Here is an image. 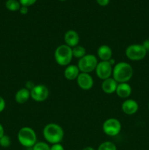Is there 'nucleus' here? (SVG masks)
<instances>
[{"instance_id": "nucleus-18", "label": "nucleus", "mask_w": 149, "mask_h": 150, "mask_svg": "<svg viewBox=\"0 0 149 150\" xmlns=\"http://www.w3.org/2000/svg\"><path fill=\"white\" fill-rule=\"evenodd\" d=\"M72 56L73 57L77 59H81L82 57L86 55V50L82 45H77V46L72 48Z\"/></svg>"}, {"instance_id": "nucleus-13", "label": "nucleus", "mask_w": 149, "mask_h": 150, "mask_svg": "<svg viewBox=\"0 0 149 150\" xmlns=\"http://www.w3.org/2000/svg\"><path fill=\"white\" fill-rule=\"evenodd\" d=\"M118 83L113 79V78H109L102 81L101 87H102V91L105 93L108 94H113L116 91L117 86H118Z\"/></svg>"}, {"instance_id": "nucleus-30", "label": "nucleus", "mask_w": 149, "mask_h": 150, "mask_svg": "<svg viewBox=\"0 0 149 150\" xmlns=\"http://www.w3.org/2000/svg\"><path fill=\"white\" fill-rule=\"evenodd\" d=\"M4 135V129L2 125L0 123V139Z\"/></svg>"}, {"instance_id": "nucleus-10", "label": "nucleus", "mask_w": 149, "mask_h": 150, "mask_svg": "<svg viewBox=\"0 0 149 150\" xmlns=\"http://www.w3.org/2000/svg\"><path fill=\"white\" fill-rule=\"evenodd\" d=\"M76 80L78 86L83 90H89L93 86V79L89 73H80Z\"/></svg>"}, {"instance_id": "nucleus-23", "label": "nucleus", "mask_w": 149, "mask_h": 150, "mask_svg": "<svg viewBox=\"0 0 149 150\" xmlns=\"http://www.w3.org/2000/svg\"><path fill=\"white\" fill-rule=\"evenodd\" d=\"M37 1V0H19V2H20V5L21 6H25V7H29V6L33 5L34 4H35V2Z\"/></svg>"}, {"instance_id": "nucleus-33", "label": "nucleus", "mask_w": 149, "mask_h": 150, "mask_svg": "<svg viewBox=\"0 0 149 150\" xmlns=\"http://www.w3.org/2000/svg\"><path fill=\"white\" fill-rule=\"evenodd\" d=\"M28 150H33V149H32V148H29V149Z\"/></svg>"}, {"instance_id": "nucleus-22", "label": "nucleus", "mask_w": 149, "mask_h": 150, "mask_svg": "<svg viewBox=\"0 0 149 150\" xmlns=\"http://www.w3.org/2000/svg\"><path fill=\"white\" fill-rule=\"evenodd\" d=\"M11 144V139L8 136L4 134L2 137L0 139V146L1 147L7 148Z\"/></svg>"}, {"instance_id": "nucleus-7", "label": "nucleus", "mask_w": 149, "mask_h": 150, "mask_svg": "<svg viewBox=\"0 0 149 150\" xmlns=\"http://www.w3.org/2000/svg\"><path fill=\"white\" fill-rule=\"evenodd\" d=\"M121 123L115 118H109L104 122L102 125V130L107 136H118L121 131Z\"/></svg>"}, {"instance_id": "nucleus-17", "label": "nucleus", "mask_w": 149, "mask_h": 150, "mask_svg": "<svg viewBox=\"0 0 149 150\" xmlns=\"http://www.w3.org/2000/svg\"><path fill=\"white\" fill-rule=\"evenodd\" d=\"M31 98L30 91L26 88H21L19 89L15 95V100L19 104H24Z\"/></svg>"}, {"instance_id": "nucleus-4", "label": "nucleus", "mask_w": 149, "mask_h": 150, "mask_svg": "<svg viewBox=\"0 0 149 150\" xmlns=\"http://www.w3.org/2000/svg\"><path fill=\"white\" fill-rule=\"evenodd\" d=\"M19 143L26 148H32L37 143V134L34 130L29 127H23L18 133Z\"/></svg>"}, {"instance_id": "nucleus-24", "label": "nucleus", "mask_w": 149, "mask_h": 150, "mask_svg": "<svg viewBox=\"0 0 149 150\" xmlns=\"http://www.w3.org/2000/svg\"><path fill=\"white\" fill-rule=\"evenodd\" d=\"M50 150H64V146L61 144V143L55 144H52Z\"/></svg>"}, {"instance_id": "nucleus-16", "label": "nucleus", "mask_w": 149, "mask_h": 150, "mask_svg": "<svg viewBox=\"0 0 149 150\" xmlns=\"http://www.w3.org/2000/svg\"><path fill=\"white\" fill-rule=\"evenodd\" d=\"M97 55L101 61H109L112 58V49L109 45H102L98 48Z\"/></svg>"}, {"instance_id": "nucleus-34", "label": "nucleus", "mask_w": 149, "mask_h": 150, "mask_svg": "<svg viewBox=\"0 0 149 150\" xmlns=\"http://www.w3.org/2000/svg\"><path fill=\"white\" fill-rule=\"evenodd\" d=\"M148 109H149V103H148Z\"/></svg>"}, {"instance_id": "nucleus-19", "label": "nucleus", "mask_w": 149, "mask_h": 150, "mask_svg": "<svg viewBox=\"0 0 149 150\" xmlns=\"http://www.w3.org/2000/svg\"><path fill=\"white\" fill-rule=\"evenodd\" d=\"M5 6L7 10L12 12L18 11V10H20V7H21L20 2L17 0H7Z\"/></svg>"}, {"instance_id": "nucleus-31", "label": "nucleus", "mask_w": 149, "mask_h": 150, "mask_svg": "<svg viewBox=\"0 0 149 150\" xmlns=\"http://www.w3.org/2000/svg\"><path fill=\"white\" fill-rule=\"evenodd\" d=\"M108 62H109V63H110V64L112 66L114 65V64H115V60L113 58H111L110 59Z\"/></svg>"}, {"instance_id": "nucleus-9", "label": "nucleus", "mask_w": 149, "mask_h": 150, "mask_svg": "<svg viewBox=\"0 0 149 150\" xmlns=\"http://www.w3.org/2000/svg\"><path fill=\"white\" fill-rule=\"evenodd\" d=\"M96 76L102 81L111 77L112 74V66L108 61H101L98 62L95 69Z\"/></svg>"}, {"instance_id": "nucleus-35", "label": "nucleus", "mask_w": 149, "mask_h": 150, "mask_svg": "<svg viewBox=\"0 0 149 150\" xmlns=\"http://www.w3.org/2000/svg\"><path fill=\"white\" fill-rule=\"evenodd\" d=\"M59 1H66V0H59Z\"/></svg>"}, {"instance_id": "nucleus-32", "label": "nucleus", "mask_w": 149, "mask_h": 150, "mask_svg": "<svg viewBox=\"0 0 149 150\" xmlns=\"http://www.w3.org/2000/svg\"><path fill=\"white\" fill-rule=\"evenodd\" d=\"M82 150H95V149H93V147H91V146H86V147L83 148Z\"/></svg>"}, {"instance_id": "nucleus-20", "label": "nucleus", "mask_w": 149, "mask_h": 150, "mask_svg": "<svg viewBox=\"0 0 149 150\" xmlns=\"http://www.w3.org/2000/svg\"><path fill=\"white\" fill-rule=\"evenodd\" d=\"M97 150H117V146L113 142H105L99 145Z\"/></svg>"}, {"instance_id": "nucleus-5", "label": "nucleus", "mask_w": 149, "mask_h": 150, "mask_svg": "<svg viewBox=\"0 0 149 150\" xmlns=\"http://www.w3.org/2000/svg\"><path fill=\"white\" fill-rule=\"evenodd\" d=\"M147 53L143 44H131L126 48L125 51L127 57L131 61L143 60L146 57Z\"/></svg>"}, {"instance_id": "nucleus-28", "label": "nucleus", "mask_w": 149, "mask_h": 150, "mask_svg": "<svg viewBox=\"0 0 149 150\" xmlns=\"http://www.w3.org/2000/svg\"><path fill=\"white\" fill-rule=\"evenodd\" d=\"M100 6H107L110 3V0H96Z\"/></svg>"}, {"instance_id": "nucleus-14", "label": "nucleus", "mask_w": 149, "mask_h": 150, "mask_svg": "<svg viewBox=\"0 0 149 150\" xmlns=\"http://www.w3.org/2000/svg\"><path fill=\"white\" fill-rule=\"evenodd\" d=\"M80 73L77 65L74 64H69L67 66L64 71V76L66 79L69 81H73L77 79L79 74Z\"/></svg>"}, {"instance_id": "nucleus-3", "label": "nucleus", "mask_w": 149, "mask_h": 150, "mask_svg": "<svg viewBox=\"0 0 149 150\" xmlns=\"http://www.w3.org/2000/svg\"><path fill=\"white\" fill-rule=\"evenodd\" d=\"M73 58L72 48L66 44L60 45L54 51V59L60 66H67L70 64Z\"/></svg>"}, {"instance_id": "nucleus-29", "label": "nucleus", "mask_w": 149, "mask_h": 150, "mask_svg": "<svg viewBox=\"0 0 149 150\" xmlns=\"http://www.w3.org/2000/svg\"><path fill=\"white\" fill-rule=\"evenodd\" d=\"M143 45L145 47V48L146 49L147 52L149 51V40H145L143 42Z\"/></svg>"}, {"instance_id": "nucleus-15", "label": "nucleus", "mask_w": 149, "mask_h": 150, "mask_svg": "<svg viewBox=\"0 0 149 150\" xmlns=\"http://www.w3.org/2000/svg\"><path fill=\"white\" fill-rule=\"evenodd\" d=\"M132 89L128 83H120L117 86L115 93L121 98H128L131 95Z\"/></svg>"}, {"instance_id": "nucleus-1", "label": "nucleus", "mask_w": 149, "mask_h": 150, "mask_svg": "<svg viewBox=\"0 0 149 150\" xmlns=\"http://www.w3.org/2000/svg\"><path fill=\"white\" fill-rule=\"evenodd\" d=\"M133 68L131 64L125 62H121L115 64L112 67V78L120 83H128L133 76Z\"/></svg>"}, {"instance_id": "nucleus-8", "label": "nucleus", "mask_w": 149, "mask_h": 150, "mask_svg": "<svg viewBox=\"0 0 149 150\" xmlns=\"http://www.w3.org/2000/svg\"><path fill=\"white\" fill-rule=\"evenodd\" d=\"M31 98L36 102H43L49 96V89L45 85H35L30 91Z\"/></svg>"}, {"instance_id": "nucleus-25", "label": "nucleus", "mask_w": 149, "mask_h": 150, "mask_svg": "<svg viewBox=\"0 0 149 150\" xmlns=\"http://www.w3.org/2000/svg\"><path fill=\"white\" fill-rule=\"evenodd\" d=\"M6 106V103L4 98L0 96V113L2 112Z\"/></svg>"}, {"instance_id": "nucleus-6", "label": "nucleus", "mask_w": 149, "mask_h": 150, "mask_svg": "<svg viewBox=\"0 0 149 150\" xmlns=\"http://www.w3.org/2000/svg\"><path fill=\"white\" fill-rule=\"evenodd\" d=\"M98 64V59L93 54H86L80 59L77 62V67L80 73H90L95 70Z\"/></svg>"}, {"instance_id": "nucleus-12", "label": "nucleus", "mask_w": 149, "mask_h": 150, "mask_svg": "<svg viewBox=\"0 0 149 150\" xmlns=\"http://www.w3.org/2000/svg\"><path fill=\"white\" fill-rule=\"evenodd\" d=\"M64 39L66 45L70 46V48H74V47L78 45L79 42H80V36H79L78 33L72 29L68 30L66 32Z\"/></svg>"}, {"instance_id": "nucleus-26", "label": "nucleus", "mask_w": 149, "mask_h": 150, "mask_svg": "<svg viewBox=\"0 0 149 150\" xmlns=\"http://www.w3.org/2000/svg\"><path fill=\"white\" fill-rule=\"evenodd\" d=\"M34 86H35L34 83L32 81H27L26 83V88L27 89H29V91L32 90V89H33Z\"/></svg>"}, {"instance_id": "nucleus-21", "label": "nucleus", "mask_w": 149, "mask_h": 150, "mask_svg": "<svg viewBox=\"0 0 149 150\" xmlns=\"http://www.w3.org/2000/svg\"><path fill=\"white\" fill-rule=\"evenodd\" d=\"M33 150H50L51 149V146L48 144L47 143L43 142H37L34 146L32 147Z\"/></svg>"}, {"instance_id": "nucleus-27", "label": "nucleus", "mask_w": 149, "mask_h": 150, "mask_svg": "<svg viewBox=\"0 0 149 150\" xmlns=\"http://www.w3.org/2000/svg\"><path fill=\"white\" fill-rule=\"evenodd\" d=\"M19 11H20V14L26 15V14H27L28 12H29V9H28L27 7H25V6H21L20 8V10H19Z\"/></svg>"}, {"instance_id": "nucleus-2", "label": "nucleus", "mask_w": 149, "mask_h": 150, "mask_svg": "<svg viewBox=\"0 0 149 150\" xmlns=\"http://www.w3.org/2000/svg\"><path fill=\"white\" fill-rule=\"evenodd\" d=\"M43 137L47 142L55 144H60L64 139V132L62 127L56 123H49L46 125L42 131Z\"/></svg>"}, {"instance_id": "nucleus-11", "label": "nucleus", "mask_w": 149, "mask_h": 150, "mask_svg": "<svg viewBox=\"0 0 149 150\" xmlns=\"http://www.w3.org/2000/svg\"><path fill=\"white\" fill-rule=\"evenodd\" d=\"M123 112L127 115H133L136 114L139 109V105L136 100L133 99H127L121 105Z\"/></svg>"}]
</instances>
